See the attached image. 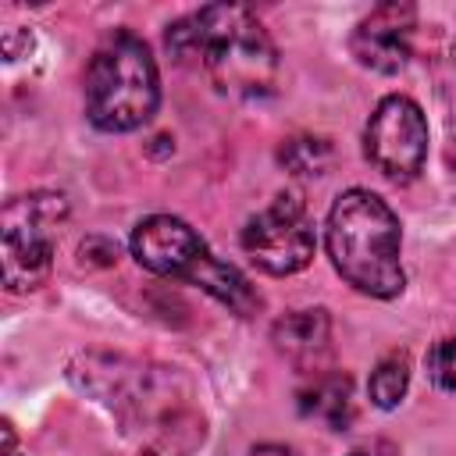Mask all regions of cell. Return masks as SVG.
<instances>
[{"instance_id":"2e32d148","label":"cell","mask_w":456,"mask_h":456,"mask_svg":"<svg viewBox=\"0 0 456 456\" xmlns=\"http://www.w3.org/2000/svg\"><path fill=\"white\" fill-rule=\"evenodd\" d=\"M349 456H367V452H349Z\"/></svg>"},{"instance_id":"52a82bcc","label":"cell","mask_w":456,"mask_h":456,"mask_svg":"<svg viewBox=\"0 0 456 456\" xmlns=\"http://www.w3.org/2000/svg\"><path fill=\"white\" fill-rule=\"evenodd\" d=\"M413 28H417V7L392 0L374 7L367 18H360V25L349 36V50L363 68L378 75H395L410 61Z\"/></svg>"},{"instance_id":"9c48e42d","label":"cell","mask_w":456,"mask_h":456,"mask_svg":"<svg viewBox=\"0 0 456 456\" xmlns=\"http://www.w3.org/2000/svg\"><path fill=\"white\" fill-rule=\"evenodd\" d=\"M328 338H331V321L324 310H292L271 328L274 349L292 363H314L317 356H324Z\"/></svg>"},{"instance_id":"30bf717a","label":"cell","mask_w":456,"mask_h":456,"mask_svg":"<svg viewBox=\"0 0 456 456\" xmlns=\"http://www.w3.org/2000/svg\"><path fill=\"white\" fill-rule=\"evenodd\" d=\"M185 281L200 285L203 292H210L217 303H224L228 310H235L239 317H249L256 306H260V296L253 292V285L232 267V264H221L217 256L203 253L196 260V267L185 274Z\"/></svg>"},{"instance_id":"9a60e30c","label":"cell","mask_w":456,"mask_h":456,"mask_svg":"<svg viewBox=\"0 0 456 456\" xmlns=\"http://www.w3.org/2000/svg\"><path fill=\"white\" fill-rule=\"evenodd\" d=\"M249 456H296L289 445H278V442H264V445H253Z\"/></svg>"},{"instance_id":"e0dca14e","label":"cell","mask_w":456,"mask_h":456,"mask_svg":"<svg viewBox=\"0 0 456 456\" xmlns=\"http://www.w3.org/2000/svg\"><path fill=\"white\" fill-rule=\"evenodd\" d=\"M7 456H14V452H7Z\"/></svg>"},{"instance_id":"7c38bea8","label":"cell","mask_w":456,"mask_h":456,"mask_svg":"<svg viewBox=\"0 0 456 456\" xmlns=\"http://www.w3.org/2000/svg\"><path fill=\"white\" fill-rule=\"evenodd\" d=\"M406 385H410V360H406V353H388V356L370 370L367 392H370V403H374V406L392 410V406L403 403Z\"/></svg>"},{"instance_id":"5b68a950","label":"cell","mask_w":456,"mask_h":456,"mask_svg":"<svg viewBox=\"0 0 456 456\" xmlns=\"http://www.w3.org/2000/svg\"><path fill=\"white\" fill-rule=\"evenodd\" d=\"M367 160L392 182H410L428 160V118L410 96H385L363 132Z\"/></svg>"},{"instance_id":"5bb4252c","label":"cell","mask_w":456,"mask_h":456,"mask_svg":"<svg viewBox=\"0 0 456 456\" xmlns=\"http://www.w3.org/2000/svg\"><path fill=\"white\" fill-rule=\"evenodd\" d=\"M428 370H431V378H435L438 388L456 392V335L442 338V342L428 353Z\"/></svg>"},{"instance_id":"8992f818","label":"cell","mask_w":456,"mask_h":456,"mask_svg":"<svg viewBox=\"0 0 456 456\" xmlns=\"http://www.w3.org/2000/svg\"><path fill=\"white\" fill-rule=\"evenodd\" d=\"M314 224L296 196H274L271 207L253 214L242 228L246 256L267 274H296L314 260Z\"/></svg>"},{"instance_id":"8fae6325","label":"cell","mask_w":456,"mask_h":456,"mask_svg":"<svg viewBox=\"0 0 456 456\" xmlns=\"http://www.w3.org/2000/svg\"><path fill=\"white\" fill-rule=\"evenodd\" d=\"M299 413L328 424L331 431H346L353 420V381L349 374H317L306 388H299Z\"/></svg>"},{"instance_id":"277c9868","label":"cell","mask_w":456,"mask_h":456,"mask_svg":"<svg viewBox=\"0 0 456 456\" xmlns=\"http://www.w3.org/2000/svg\"><path fill=\"white\" fill-rule=\"evenodd\" d=\"M68 217V203L57 192L18 196L0 217V260L4 285L11 292H32L46 281L53 264V232Z\"/></svg>"},{"instance_id":"7a4b0ae2","label":"cell","mask_w":456,"mask_h":456,"mask_svg":"<svg viewBox=\"0 0 456 456\" xmlns=\"http://www.w3.org/2000/svg\"><path fill=\"white\" fill-rule=\"evenodd\" d=\"M324 242L335 271L356 292L374 299L403 292L406 274L399 260V221L370 189H349L331 203Z\"/></svg>"},{"instance_id":"3957f363","label":"cell","mask_w":456,"mask_h":456,"mask_svg":"<svg viewBox=\"0 0 456 456\" xmlns=\"http://www.w3.org/2000/svg\"><path fill=\"white\" fill-rule=\"evenodd\" d=\"M160 78L146 43L114 32L86 68V114L100 132H132L157 114Z\"/></svg>"},{"instance_id":"6da1fadb","label":"cell","mask_w":456,"mask_h":456,"mask_svg":"<svg viewBox=\"0 0 456 456\" xmlns=\"http://www.w3.org/2000/svg\"><path fill=\"white\" fill-rule=\"evenodd\" d=\"M164 43L182 68L203 71L217 93L253 100L274 89L278 50L264 25L239 4H210L178 18Z\"/></svg>"},{"instance_id":"4fadbf2b","label":"cell","mask_w":456,"mask_h":456,"mask_svg":"<svg viewBox=\"0 0 456 456\" xmlns=\"http://www.w3.org/2000/svg\"><path fill=\"white\" fill-rule=\"evenodd\" d=\"M278 157H281V164H285L292 175L317 178V175H324L328 164H331V146H328V139L299 135V139H289Z\"/></svg>"},{"instance_id":"ba28073f","label":"cell","mask_w":456,"mask_h":456,"mask_svg":"<svg viewBox=\"0 0 456 456\" xmlns=\"http://www.w3.org/2000/svg\"><path fill=\"white\" fill-rule=\"evenodd\" d=\"M203 253H207L203 239L182 217H171V214H153L139 221L132 232V256L139 260V267L153 274L185 278Z\"/></svg>"}]
</instances>
